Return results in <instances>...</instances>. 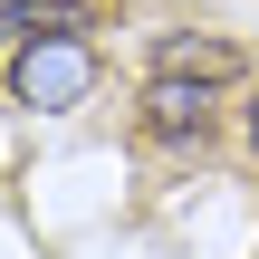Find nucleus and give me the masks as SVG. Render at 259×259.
Here are the masks:
<instances>
[{
    "label": "nucleus",
    "mask_w": 259,
    "mask_h": 259,
    "mask_svg": "<svg viewBox=\"0 0 259 259\" xmlns=\"http://www.w3.org/2000/svg\"><path fill=\"white\" fill-rule=\"evenodd\" d=\"M96 96V48L87 38H38V48H10V106L29 115H67Z\"/></svg>",
    "instance_id": "nucleus-1"
},
{
    "label": "nucleus",
    "mask_w": 259,
    "mask_h": 259,
    "mask_svg": "<svg viewBox=\"0 0 259 259\" xmlns=\"http://www.w3.org/2000/svg\"><path fill=\"white\" fill-rule=\"evenodd\" d=\"M154 77L231 87V77H240V48H231V38H202V29H163V38H154Z\"/></svg>",
    "instance_id": "nucleus-2"
},
{
    "label": "nucleus",
    "mask_w": 259,
    "mask_h": 259,
    "mask_svg": "<svg viewBox=\"0 0 259 259\" xmlns=\"http://www.w3.org/2000/svg\"><path fill=\"white\" fill-rule=\"evenodd\" d=\"M96 0H0V48H38V38H87Z\"/></svg>",
    "instance_id": "nucleus-3"
},
{
    "label": "nucleus",
    "mask_w": 259,
    "mask_h": 259,
    "mask_svg": "<svg viewBox=\"0 0 259 259\" xmlns=\"http://www.w3.org/2000/svg\"><path fill=\"white\" fill-rule=\"evenodd\" d=\"M144 135H163V144H202L211 135V87H192V77H154L144 87Z\"/></svg>",
    "instance_id": "nucleus-4"
},
{
    "label": "nucleus",
    "mask_w": 259,
    "mask_h": 259,
    "mask_svg": "<svg viewBox=\"0 0 259 259\" xmlns=\"http://www.w3.org/2000/svg\"><path fill=\"white\" fill-rule=\"evenodd\" d=\"M240 135H250V144H259V96H250V115H240Z\"/></svg>",
    "instance_id": "nucleus-5"
}]
</instances>
